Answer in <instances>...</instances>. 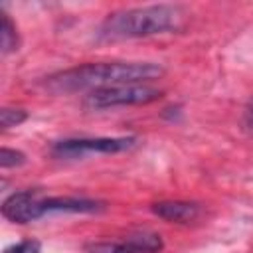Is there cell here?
Here are the masks:
<instances>
[{"label":"cell","mask_w":253,"mask_h":253,"mask_svg":"<svg viewBox=\"0 0 253 253\" xmlns=\"http://www.w3.org/2000/svg\"><path fill=\"white\" fill-rule=\"evenodd\" d=\"M4 253H42V245L36 239H24L4 249Z\"/></svg>","instance_id":"13"},{"label":"cell","mask_w":253,"mask_h":253,"mask_svg":"<svg viewBox=\"0 0 253 253\" xmlns=\"http://www.w3.org/2000/svg\"><path fill=\"white\" fill-rule=\"evenodd\" d=\"M87 253H138L126 241H93L85 245Z\"/></svg>","instance_id":"10"},{"label":"cell","mask_w":253,"mask_h":253,"mask_svg":"<svg viewBox=\"0 0 253 253\" xmlns=\"http://www.w3.org/2000/svg\"><path fill=\"white\" fill-rule=\"evenodd\" d=\"M136 144L134 136H95V138H65L53 144L57 158H81L85 154H115L130 150Z\"/></svg>","instance_id":"4"},{"label":"cell","mask_w":253,"mask_h":253,"mask_svg":"<svg viewBox=\"0 0 253 253\" xmlns=\"http://www.w3.org/2000/svg\"><path fill=\"white\" fill-rule=\"evenodd\" d=\"M42 213L51 211H67V213H99L107 208L101 200L91 198H77V196H55V198H42L40 200Z\"/></svg>","instance_id":"6"},{"label":"cell","mask_w":253,"mask_h":253,"mask_svg":"<svg viewBox=\"0 0 253 253\" xmlns=\"http://www.w3.org/2000/svg\"><path fill=\"white\" fill-rule=\"evenodd\" d=\"M152 213L158 215L164 221L170 223H190L196 221L200 215V206L194 202H182V200H164L152 204Z\"/></svg>","instance_id":"7"},{"label":"cell","mask_w":253,"mask_h":253,"mask_svg":"<svg viewBox=\"0 0 253 253\" xmlns=\"http://www.w3.org/2000/svg\"><path fill=\"white\" fill-rule=\"evenodd\" d=\"M28 119V113L24 109H12V107H4L0 109V125L2 128H12L22 125Z\"/></svg>","instance_id":"11"},{"label":"cell","mask_w":253,"mask_h":253,"mask_svg":"<svg viewBox=\"0 0 253 253\" xmlns=\"http://www.w3.org/2000/svg\"><path fill=\"white\" fill-rule=\"evenodd\" d=\"M40 200L42 198L36 190L14 192L2 202V215L14 223H30L43 215L40 208Z\"/></svg>","instance_id":"5"},{"label":"cell","mask_w":253,"mask_h":253,"mask_svg":"<svg viewBox=\"0 0 253 253\" xmlns=\"http://www.w3.org/2000/svg\"><path fill=\"white\" fill-rule=\"evenodd\" d=\"M125 241L134 251H138V253H158L164 247L160 235L158 233H152V231H136V233H130V235H126Z\"/></svg>","instance_id":"8"},{"label":"cell","mask_w":253,"mask_h":253,"mask_svg":"<svg viewBox=\"0 0 253 253\" xmlns=\"http://www.w3.org/2000/svg\"><path fill=\"white\" fill-rule=\"evenodd\" d=\"M26 162V154L20 152V150H14V148H8V146H2L0 150V166L6 170V168H16V166H22Z\"/></svg>","instance_id":"12"},{"label":"cell","mask_w":253,"mask_h":253,"mask_svg":"<svg viewBox=\"0 0 253 253\" xmlns=\"http://www.w3.org/2000/svg\"><path fill=\"white\" fill-rule=\"evenodd\" d=\"M162 97L160 89H154L144 83L136 85H115L105 89L89 91L85 97V107L101 111V109H113V107H126V105H148Z\"/></svg>","instance_id":"3"},{"label":"cell","mask_w":253,"mask_h":253,"mask_svg":"<svg viewBox=\"0 0 253 253\" xmlns=\"http://www.w3.org/2000/svg\"><path fill=\"white\" fill-rule=\"evenodd\" d=\"M164 75V67L158 63H136V61H107V63H85L65 71H57L45 79V87L53 93L73 91H95L115 85H136L152 81Z\"/></svg>","instance_id":"1"},{"label":"cell","mask_w":253,"mask_h":253,"mask_svg":"<svg viewBox=\"0 0 253 253\" xmlns=\"http://www.w3.org/2000/svg\"><path fill=\"white\" fill-rule=\"evenodd\" d=\"M243 125H245L249 130H253V97H251V101H249V103H247V107H245Z\"/></svg>","instance_id":"14"},{"label":"cell","mask_w":253,"mask_h":253,"mask_svg":"<svg viewBox=\"0 0 253 253\" xmlns=\"http://www.w3.org/2000/svg\"><path fill=\"white\" fill-rule=\"evenodd\" d=\"M0 47L4 55L18 49V32L6 12H0Z\"/></svg>","instance_id":"9"},{"label":"cell","mask_w":253,"mask_h":253,"mask_svg":"<svg viewBox=\"0 0 253 253\" xmlns=\"http://www.w3.org/2000/svg\"><path fill=\"white\" fill-rule=\"evenodd\" d=\"M188 12L180 4H146L125 8L109 14L101 28L99 38L107 42L136 40L156 34H170L184 28Z\"/></svg>","instance_id":"2"}]
</instances>
